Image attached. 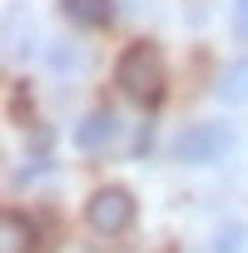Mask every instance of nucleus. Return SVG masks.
Listing matches in <instances>:
<instances>
[{
	"label": "nucleus",
	"mask_w": 248,
	"mask_h": 253,
	"mask_svg": "<svg viewBox=\"0 0 248 253\" xmlns=\"http://www.w3.org/2000/svg\"><path fill=\"white\" fill-rule=\"evenodd\" d=\"M114 80H119V89L129 94V99L159 104V99H164L169 70H164V55H159L154 45H129V50L119 55V65H114Z\"/></svg>",
	"instance_id": "1"
},
{
	"label": "nucleus",
	"mask_w": 248,
	"mask_h": 253,
	"mask_svg": "<svg viewBox=\"0 0 248 253\" xmlns=\"http://www.w3.org/2000/svg\"><path fill=\"white\" fill-rule=\"evenodd\" d=\"M233 144V129L223 119H208V124H194V129H184L174 139V159L179 164H213L218 154H228Z\"/></svg>",
	"instance_id": "2"
},
{
	"label": "nucleus",
	"mask_w": 248,
	"mask_h": 253,
	"mask_svg": "<svg viewBox=\"0 0 248 253\" xmlns=\"http://www.w3.org/2000/svg\"><path fill=\"white\" fill-rule=\"evenodd\" d=\"M84 218H89L94 233H124V228L134 223V194H129V189H119V184L94 189L89 204H84Z\"/></svg>",
	"instance_id": "3"
},
{
	"label": "nucleus",
	"mask_w": 248,
	"mask_h": 253,
	"mask_svg": "<svg viewBox=\"0 0 248 253\" xmlns=\"http://www.w3.org/2000/svg\"><path fill=\"white\" fill-rule=\"evenodd\" d=\"M114 129H119V119H114L109 109H94V114H84V119H80V129H75V144H80L84 154H99V149H109Z\"/></svg>",
	"instance_id": "4"
},
{
	"label": "nucleus",
	"mask_w": 248,
	"mask_h": 253,
	"mask_svg": "<svg viewBox=\"0 0 248 253\" xmlns=\"http://www.w3.org/2000/svg\"><path fill=\"white\" fill-rule=\"evenodd\" d=\"M0 253H35V223L15 209L0 218Z\"/></svg>",
	"instance_id": "5"
},
{
	"label": "nucleus",
	"mask_w": 248,
	"mask_h": 253,
	"mask_svg": "<svg viewBox=\"0 0 248 253\" xmlns=\"http://www.w3.org/2000/svg\"><path fill=\"white\" fill-rule=\"evenodd\" d=\"M30 50H35V25H30V15L10 10L5 15V60H30Z\"/></svg>",
	"instance_id": "6"
},
{
	"label": "nucleus",
	"mask_w": 248,
	"mask_h": 253,
	"mask_svg": "<svg viewBox=\"0 0 248 253\" xmlns=\"http://www.w3.org/2000/svg\"><path fill=\"white\" fill-rule=\"evenodd\" d=\"M60 10H65V20H75V25H109V15H114V0H60Z\"/></svg>",
	"instance_id": "7"
},
{
	"label": "nucleus",
	"mask_w": 248,
	"mask_h": 253,
	"mask_svg": "<svg viewBox=\"0 0 248 253\" xmlns=\"http://www.w3.org/2000/svg\"><path fill=\"white\" fill-rule=\"evenodd\" d=\"M218 99H223V104H248V60L223 65V75H218Z\"/></svg>",
	"instance_id": "8"
},
{
	"label": "nucleus",
	"mask_w": 248,
	"mask_h": 253,
	"mask_svg": "<svg viewBox=\"0 0 248 253\" xmlns=\"http://www.w3.org/2000/svg\"><path fill=\"white\" fill-rule=\"evenodd\" d=\"M45 65H50V75H80V70H84V50L70 45V40H55Z\"/></svg>",
	"instance_id": "9"
},
{
	"label": "nucleus",
	"mask_w": 248,
	"mask_h": 253,
	"mask_svg": "<svg viewBox=\"0 0 248 253\" xmlns=\"http://www.w3.org/2000/svg\"><path fill=\"white\" fill-rule=\"evenodd\" d=\"M243 238H248V233H243V223H223V228L213 233V253H238V248H243Z\"/></svg>",
	"instance_id": "10"
},
{
	"label": "nucleus",
	"mask_w": 248,
	"mask_h": 253,
	"mask_svg": "<svg viewBox=\"0 0 248 253\" xmlns=\"http://www.w3.org/2000/svg\"><path fill=\"white\" fill-rule=\"evenodd\" d=\"M233 30L248 40V0H233Z\"/></svg>",
	"instance_id": "11"
}]
</instances>
